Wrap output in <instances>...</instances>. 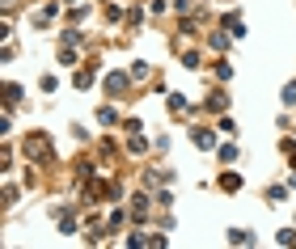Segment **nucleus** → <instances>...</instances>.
Returning <instances> with one entry per match:
<instances>
[]
</instances>
